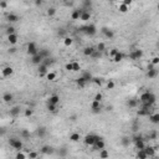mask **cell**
<instances>
[{"label": "cell", "mask_w": 159, "mask_h": 159, "mask_svg": "<svg viewBox=\"0 0 159 159\" xmlns=\"http://www.w3.org/2000/svg\"><path fill=\"white\" fill-rule=\"evenodd\" d=\"M37 136H39L40 138H44V137L46 136V128L45 127H40L39 129H37Z\"/></svg>", "instance_id": "d6a6232c"}, {"label": "cell", "mask_w": 159, "mask_h": 159, "mask_svg": "<svg viewBox=\"0 0 159 159\" xmlns=\"http://www.w3.org/2000/svg\"><path fill=\"white\" fill-rule=\"evenodd\" d=\"M80 139H81V134H80V133H72V134H71V136H70V141H71V142H78Z\"/></svg>", "instance_id": "484cf974"}, {"label": "cell", "mask_w": 159, "mask_h": 159, "mask_svg": "<svg viewBox=\"0 0 159 159\" xmlns=\"http://www.w3.org/2000/svg\"><path fill=\"white\" fill-rule=\"evenodd\" d=\"M76 83H77V86H78L80 88H83V87L86 86V83H87V82H86V81H85L83 78H82V77H78V78L76 80Z\"/></svg>", "instance_id": "4dcf8cb0"}, {"label": "cell", "mask_w": 159, "mask_h": 159, "mask_svg": "<svg viewBox=\"0 0 159 159\" xmlns=\"http://www.w3.org/2000/svg\"><path fill=\"white\" fill-rule=\"evenodd\" d=\"M49 72V67L47 66H45L44 63H40L39 65V75L42 77V76H45L46 74Z\"/></svg>", "instance_id": "9a60e30c"}, {"label": "cell", "mask_w": 159, "mask_h": 159, "mask_svg": "<svg viewBox=\"0 0 159 159\" xmlns=\"http://www.w3.org/2000/svg\"><path fill=\"white\" fill-rule=\"evenodd\" d=\"M55 14H56V9H55V8H50V9L47 10V15H49V16H54Z\"/></svg>", "instance_id": "bcb514c9"}, {"label": "cell", "mask_w": 159, "mask_h": 159, "mask_svg": "<svg viewBox=\"0 0 159 159\" xmlns=\"http://www.w3.org/2000/svg\"><path fill=\"white\" fill-rule=\"evenodd\" d=\"M20 109H21V108H20V106H14V107L10 109V112H9V113H10V116H11V117H16V116H19V114H20Z\"/></svg>", "instance_id": "d6986e66"}, {"label": "cell", "mask_w": 159, "mask_h": 159, "mask_svg": "<svg viewBox=\"0 0 159 159\" xmlns=\"http://www.w3.org/2000/svg\"><path fill=\"white\" fill-rule=\"evenodd\" d=\"M101 102H97V101H92L91 103V109L93 113H100L101 112Z\"/></svg>", "instance_id": "9c48e42d"}, {"label": "cell", "mask_w": 159, "mask_h": 159, "mask_svg": "<svg viewBox=\"0 0 159 159\" xmlns=\"http://www.w3.org/2000/svg\"><path fill=\"white\" fill-rule=\"evenodd\" d=\"M91 1L92 0H85V4L86 5H88V4H91Z\"/></svg>", "instance_id": "e7e4bbea"}, {"label": "cell", "mask_w": 159, "mask_h": 159, "mask_svg": "<svg viewBox=\"0 0 159 159\" xmlns=\"http://www.w3.org/2000/svg\"><path fill=\"white\" fill-rule=\"evenodd\" d=\"M52 62H54V61H52V60L50 58V57H46V58H44V60H42V62H41V63H44L45 66H47V67H50V66L52 65Z\"/></svg>", "instance_id": "d590c367"}, {"label": "cell", "mask_w": 159, "mask_h": 159, "mask_svg": "<svg viewBox=\"0 0 159 159\" xmlns=\"http://www.w3.org/2000/svg\"><path fill=\"white\" fill-rule=\"evenodd\" d=\"M46 77H47L49 81H55V80H56V74H55V72H47V74H46Z\"/></svg>", "instance_id": "f35d334b"}, {"label": "cell", "mask_w": 159, "mask_h": 159, "mask_svg": "<svg viewBox=\"0 0 159 159\" xmlns=\"http://www.w3.org/2000/svg\"><path fill=\"white\" fill-rule=\"evenodd\" d=\"M39 54L42 56V58H46V57H50V51L47 49H41L39 50Z\"/></svg>", "instance_id": "f546056e"}, {"label": "cell", "mask_w": 159, "mask_h": 159, "mask_svg": "<svg viewBox=\"0 0 159 159\" xmlns=\"http://www.w3.org/2000/svg\"><path fill=\"white\" fill-rule=\"evenodd\" d=\"M137 157H138L139 159H147L148 158V155H147V153L144 152V149H138Z\"/></svg>", "instance_id": "f1b7e54d"}, {"label": "cell", "mask_w": 159, "mask_h": 159, "mask_svg": "<svg viewBox=\"0 0 159 159\" xmlns=\"http://www.w3.org/2000/svg\"><path fill=\"white\" fill-rule=\"evenodd\" d=\"M101 137L98 136H95V134H87V136L85 137V139H83V142H85L86 145H90V147H92L95 143H96L97 139H100Z\"/></svg>", "instance_id": "277c9868"}, {"label": "cell", "mask_w": 159, "mask_h": 159, "mask_svg": "<svg viewBox=\"0 0 159 159\" xmlns=\"http://www.w3.org/2000/svg\"><path fill=\"white\" fill-rule=\"evenodd\" d=\"M92 82H93L95 85H97V86L102 85V80H101V78H92Z\"/></svg>", "instance_id": "c3c4849f"}, {"label": "cell", "mask_w": 159, "mask_h": 159, "mask_svg": "<svg viewBox=\"0 0 159 159\" xmlns=\"http://www.w3.org/2000/svg\"><path fill=\"white\" fill-rule=\"evenodd\" d=\"M58 35H60V36H63V35H65V30H63V29H60V30H58Z\"/></svg>", "instance_id": "94428289"}, {"label": "cell", "mask_w": 159, "mask_h": 159, "mask_svg": "<svg viewBox=\"0 0 159 159\" xmlns=\"http://www.w3.org/2000/svg\"><path fill=\"white\" fill-rule=\"evenodd\" d=\"M118 10H119V12H122V14H125V12L129 10V6L125 5V4H123V3H122V4L118 6Z\"/></svg>", "instance_id": "83f0119b"}, {"label": "cell", "mask_w": 159, "mask_h": 159, "mask_svg": "<svg viewBox=\"0 0 159 159\" xmlns=\"http://www.w3.org/2000/svg\"><path fill=\"white\" fill-rule=\"evenodd\" d=\"M32 113H34V111H32L31 108H26V109H25V112H24L25 117H31V116H32Z\"/></svg>", "instance_id": "7bdbcfd3"}, {"label": "cell", "mask_w": 159, "mask_h": 159, "mask_svg": "<svg viewBox=\"0 0 159 159\" xmlns=\"http://www.w3.org/2000/svg\"><path fill=\"white\" fill-rule=\"evenodd\" d=\"M157 75H158V70L154 67L153 65L150 63L149 66H148V72H147V76L149 78H155L157 77Z\"/></svg>", "instance_id": "8992f818"}, {"label": "cell", "mask_w": 159, "mask_h": 159, "mask_svg": "<svg viewBox=\"0 0 159 159\" xmlns=\"http://www.w3.org/2000/svg\"><path fill=\"white\" fill-rule=\"evenodd\" d=\"M155 148L154 147H144V152L147 153L148 157H154L155 155Z\"/></svg>", "instance_id": "ffe728a7"}, {"label": "cell", "mask_w": 159, "mask_h": 159, "mask_svg": "<svg viewBox=\"0 0 159 159\" xmlns=\"http://www.w3.org/2000/svg\"><path fill=\"white\" fill-rule=\"evenodd\" d=\"M117 52H118V49H112V50H111V52H109V56L113 57L114 55L117 54Z\"/></svg>", "instance_id": "db71d44e"}, {"label": "cell", "mask_w": 159, "mask_h": 159, "mask_svg": "<svg viewBox=\"0 0 159 159\" xmlns=\"http://www.w3.org/2000/svg\"><path fill=\"white\" fill-rule=\"evenodd\" d=\"M9 144H10V147H12L14 149H16V150H21L23 149V142L19 139V138H10L9 139Z\"/></svg>", "instance_id": "3957f363"}, {"label": "cell", "mask_w": 159, "mask_h": 159, "mask_svg": "<svg viewBox=\"0 0 159 159\" xmlns=\"http://www.w3.org/2000/svg\"><path fill=\"white\" fill-rule=\"evenodd\" d=\"M158 63H159V57L158 56L153 57V58H152V65H153V66H157Z\"/></svg>", "instance_id": "f907efd6"}, {"label": "cell", "mask_w": 159, "mask_h": 159, "mask_svg": "<svg viewBox=\"0 0 159 159\" xmlns=\"http://www.w3.org/2000/svg\"><path fill=\"white\" fill-rule=\"evenodd\" d=\"M81 12H82V10H80V9L74 10L72 14H71V19H72V20H80V15H81Z\"/></svg>", "instance_id": "cb8c5ba5"}, {"label": "cell", "mask_w": 159, "mask_h": 159, "mask_svg": "<svg viewBox=\"0 0 159 159\" xmlns=\"http://www.w3.org/2000/svg\"><path fill=\"white\" fill-rule=\"evenodd\" d=\"M40 152L42 154H52L54 153V148L50 147V145H44V147H41Z\"/></svg>", "instance_id": "e0dca14e"}, {"label": "cell", "mask_w": 159, "mask_h": 159, "mask_svg": "<svg viewBox=\"0 0 159 159\" xmlns=\"http://www.w3.org/2000/svg\"><path fill=\"white\" fill-rule=\"evenodd\" d=\"M95 50H96V49H95L93 46H88V47H85V50H83V55H85V56H91Z\"/></svg>", "instance_id": "d4e9b609"}, {"label": "cell", "mask_w": 159, "mask_h": 159, "mask_svg": "<svg viewBox=\"0 0 159 159\" xmlns=\"http://www.w3.org/2000/svg\"><path fill=\"white\" fill-rule=\"evenodd\" d=\"M65 67H66V70H67V71H72V62L66 63V66H65Z\"/></svg>", "instance_id": "11a10c76"}, {"label": "cell", "mask_w": 159, "mask_h": 159, "mask_svg": "<svg viewBox=\"0 0 159 159\" xmlns=\"http://www.w3.org/2000/svg\"><path fill=\"white\" fill-rule=\"evenodd\" d=\"M121 143H122V145H123V147H128V145H129V143H131V139H129L128 137H123V138L121 139Z\"/></svg>", "instance_id": "e575fe53"}, {"label": "cell", "mask_w": 159, "mask_h": 159, "mask_svg": "<svg viewBox=\"0 0 159 159\" xmlns=\"http://www.w3.org/2000/svg\"><path fill=\"white\" fill-rule=\"evenodd\" d=\"M101 32H102V34L104 35L107 39H113V36H114L113 30H111V29H108V28H102Z\"/></svg>", "instance_id": "30bf717a"}, {"label": "cell", "mask_w": 159, "mask_h": 159, "mask_svg": "<svg viewBox=\"0 0 159 159\" xmlns=\"http://www.w3.org/2000/svg\"><path fill=\"white\" fill-rule=\"evenodd\" d=\"M15 158H16V159H25V158H26V155H25L24 153H21V152H19V153L15 155Z\"/></svg>", "instance_id": "816d5d0a"}, {"label": "cell", "mask_w": 159, "mask_h": 159, "mask_svg": "<svg viewBox=\"0 0 159 159\" xmlns=\"http://www.w3.org/2000/svg\"><path fill=\"white\" fill-rule=\"evenodd\" d=\"M108 157H109V153H108L104 148L100 150V158H108Z\"/></svg>", "instance_id": "74e56055"}, {"label": "cell", "mask_w": 159, "mask_h": 159, "mask_svg": "<svg viewBox=\"0 0 159 159\" xmlns=\"http://www.w3.org/2000/svg\"><path fill=\"white\" fill-rule=\"evenodd\" d=\"M103 100V95L102 93H96V96L93 98V101H97V102H101Z\"/></svg>", "instance_id": "ee69618b"}, {"label": "cell", "mask_w": 159, "mask_h": 159, "mask_svg": "<svg viewBox=\"0 0 159 159\" xmlns=\"http://www.w3.org/2000/svg\"><path fill=\"white\" fill-rule=\"evenodd\" d=\"M122 3H123V4H125V5H131L132 3H133V0H123V1H122Z\"/></svg>", "instance_id": "91938a15"}, {"label": "cell", "mask_w": 159, "mask_h": 159, "mask_svg": "<svg viewBox=\"0 0 159 159\" xmlns=\"http://www.w3.org/2000/svg\"><path fill=\"white\" fill-rule=\"evenodd\" d=\"M96 50H98L100 52H103L104 50H106V45H104L103 42H100V44L97 45V49H96Z\"/></svg>", "instance_id": "b9f144b4"}, {"label": "cell", "mask_w": 159, "mask_h": 159, "mask_svg": "<svg viewBox=\"0 0 159 159\" xmlns=\"http://www.w3.org/2000/svg\"><path fill=\"white\" fill-rule=\"evenodd\" d=\"M29 157H30V159H35L39 157V154L36 153V152H30V153H29Z\"/></svg>", "instance_id": "f5cc1de1"}, {"label": "cell", "mask_w": 159, "mask_h": 159, "mask_svg": "<svg viewBox=\"0 0 159 159\" xmlns=\"http://www.w3.org/2000/svg\"><path fill=\"white\" fill-rule=\"evenodd\" d=\"M20 134H21V137H23L24 139H28V138H30V131L29 129H21V132H20Z\"/></svg>", "instance_id": "836d02e7"}, {"label": "cell", "mask_w": 159, "mask_h": 159, "mask_svg": "<svg viewBox=\"0 0 159 159\" xmlns=\"http://www.w3.org/2000/svg\"><path fill=\"white\" fill-rule=\"evenodd\" d=\"M47 103H51V104H58L60 103V96L58 95H51L47 100Z\"/></svg>", "instance_id": "4fadbf2b"}, {"label": "cell", "mask_w": 159, "mask_h": 159, "mask_svg": "<svg viewBox=\"0 0 159 159\" xmlns=\"http://www.w3.org/2000/svg\"><path fill=\"white\" fill-rule=\"evenodd\" d=\"M80 31L86 32V34L90 35V36H93V35L97 34V28L95 24H90V25H87V26H82V28L80 29Z\"/></svg>", "instance_id": "7a4b0ae2"}, {"label": "cell", "mask_w": 159, "mask_h": 159, "mask_svg": "<svg viewBox=\"0 0 159 159\" xmlns=\"http://www.w3.org/2000/svg\"><path fill=\"white\" fill-rule=\"evenodd\" d=\"M127 106L129 108H134L138 106V101L134 100V98H131V100H128V102H127Z\"/></svg>", "instance_id": "4316f807"}, {"label": "cell", "mask_w": 159, "mask_h": 159, "mask_svg": "<svg viewBox=\"0 0 159 159\" xmlns=\"http://www.w3.org/2000/svg\"><path fill=\"white\" fill-rule=\"evenodd\" d=\"M6 6H8L6 1H0V8L1 9H6Z\"/></svg>", "instance_id": "6f0895ef"}, {"label": "cell", "mask_w": 159, "mask_h": 159, "mask_svg": "<svg viewBox=\"0 0 159 159\" xmlns=\"http://www.w3.org/2000/svg\"><path fill=\"white\" fill-rule=\"evenodd\" d=\"M76 118H77V116H76V114H74V116H71V117H70V121L75 122V121H76Z\"/></svg>", "instance_id": "6125c7cd"}, {"label": "cell", "mask_w": 159, "mask_h": 159, "mask_svg": "<svg viewBox=\"0 0 159 159\" xmlns=\"http://www.w3.org/2000/svg\"><path fill=\"white\" fill-rule=\"evenodd\" d=\"M14 74V68L10 67V66H6V67H4L3 70H1V75H3V77H10L11 75Z\"/></svg>", "instance_id": "ba28073f"}, {"label": "cell", "mask_w": 159, "mask_h": 159, "mask_svg": "<svg viewBox=\"0 0 159 159\" xmlns=\"http://www.w3.org/2000/svg\"><path fill=\"white\" fill-rule=\"evenodd\" d=\"M81 77H82V78L85 80L86 82H90V81H92V78H93V77H92V75L90 74V72H83Z\"/></svg>", "instance_id": "1f68e13d"}, {"label": "cell", "mask_w": 159, "mask_h": 159, "mask_svg": "<svg viewBox=\"0 0 159 159\" xmlns=\"http://www.w3.org/2000/svg\"><path fill=\"white\" fill-rule=\"evenodd\" d=\"M8 41H9V44H10V45H15V44L17 42V35L16 34L8 35Z\"/></svg>", "instance_id": "44dd1931"}, {"label": "cell", "mask_w": 159, "mask_h": 159, "mask_svg": "<svg viewBox=\"0 0 159 159\" xmlns=\"http://www.w3.org/2000/svg\"><path fill=\"white\" fill-rule=\"evenodd\" d=\"M30 56H32V55H36L37 52H39V49H37V45L35 44L34 41H31V42H29L28 44V50H26Z\"/></svg>", "instance_id": "5b68a950"}, {"label": "cell", "mask_w": 159, "mask_h": 159, "mask_svg": "<svg viewBox=\"0 0 159 159\" xmlns=\"http://www.w3.org/2000/svg\"><path fill=\"white\" fill-rule=\"evenodd\" d=\"M149 121H150L153 124H158L159 123V114L158 113L149 114Z\"/></svg>", "instance_id": "603a6c76"}, {"label": "cell", "mask_w": 159, "mask_h": 159, "mask_svg": "<svg viewBox=\"0 0 159 159\" xmlns=\"http://www.w3.org/2000/svg\"><path fill=\"white\" fill-rule=\"evenodd\" d=\"M90 19H91V12L87 11V10H82L81 15H80V20H82V21H88Z\"/></svg>", "instance_id": "5bb4252c"}, {"label": "cell", "mask_w": 159, "mask_h": 159, "mask_svg": "<svg viewBox=\"0 0 159 159\" xmlns=\"http://www.w3.org/2000/svg\"><path fill=\"white\" fill-rule=\"evenodd\" d=\"M143 56V51L142 50H133V51L129 54V58L136 61V60H139L141 57Z\"/></svg>", "instance_id": "52a82bcc"}, {"label": "cell", "mask_w": 159, "mask_h": 159, "mask_svg": "<svg viewBox=\"0 0 159 159\" xmlns=\"http://www.w3.org/2000/svg\"><path fill=\"white\" fill-rule=\"evenodd\" d=\"M12 100H14V96H12V93H10V92H5L3 95V101L5 103H10Z\"/></svg>", "instance_id": "2e32d148"}, {"label": "cell", "mask_w": 159, "mask_h": 159, "mask_svg": "<svg viewBox=\"0 0 159 159\" xmlns=\"http://www.w3.org/2000/svg\"><path fill=\"white\" fill-rule=\"evenodd\" d=\"M81 70V66H80L78 62H72V71H75V72H77V71H80Z\"/></svg>", "instance_id": "60d3db41"}, {"label": "cell", "mask_w": 159, "mask_h": 159, "mask_svg": "<svg viewBox=\"0 0 159 159\" xmlns=\"http://www.w3.org/2000/svg\"><path fill=\"white\" fill-rule=\"evenodd\" d=\"M42 60H44V58H42V56L40 55L39 52H37L36 55H32V56H31V62L34 63V65H37V66L42 62Z\"/></svg>", "instance_id": "8fae6325"}, {"label": "cell", "mask_w": 159, "mask_h": 159, "mask_svg": "<svg viewBox=\"0 0 159 159\" xmlns=\"http://www.w3.org/2000/svg\"><path fill=\"white\" fill-rule=\"evenodd\" d=\"M123 58H124V55H123L122 52H119V51H118L113 57H112V61H113V62H121V61H122Z\"/></svg>", "instance_id": "7402d4cb"}, {"label": "cell", "mask_w": 159, "mask_h": 159, "mask_svg": "<svg viewBox=\"0 0 159 159\" xmlns=\"http://www.w3.org/2000/svg\"><path fill=\"white\" fill-rule=\"evenodd\" d=\"M139 101L142 102L143 106L152 108V106H153L154 103H155V101H157V97H155V95H154L153 92L145 91V92H143L142 95H141Z\"/></svg>", "instance_id": "6da1fadb"}, {"label": "cell", "mask_w": 159, "mask_h": 159, "mask_svg": "<svg viewBox=\"0 0 159 159\" xmlns=\"http://www.w3.org/2000/svg\"><path fill=\"white\" fill-rule=\"evenodd\" d=\"M8 52H9V54H15V52H16V47H10V49L8 50Z\"/></svg>", "instance_id": "680465c9"}, {"label": "cell", "mask_w": 159, "mask_h": 159, "mask_svg": "<svg viewBox=\"0 0 159 159\" xmlns=\"http://www.w3.org/2000/svg\"><path fill=\"white\" fill-rule=\"evenodd\" d=\"M47 109L52 112V113H55L57 111V104H51V103H47Z\"/></svg>", "instance_id": "8d00e7d4"}, {"label": "cell", "mask_w": 159, "mask_h": 159, "mask_svg": "<svg viewBox=\"0 0 159 159\" xmlns=\"http://www.w3.org/2000/svg\"><path fill=\"white\" fill-rule=\"evenodd\" d=\"M6 32H8V35L15 34V28H14V26H10V28H8V29H6Z\"/></svg>", "instance_id": "681fc988"}, {"label": "cell", "mask_w": 159, "mask_h": 159, "mask_svg": "<svg viewBox=\"0 0 159 159\" xmlns=\"http://www.w3.org/2000/svg\"><path fill=\"white\" fill-rule=\"evenodd\" d=\"M114 86H116V83H114L113 81H111V80H109V81L107 82V88L108 90H113Z\"/></svg>", "instance_id": "7dc6e473"}, {"label": "cell", "mask_w": 159, "mask_h": 159, "mask_svg": "<svg viewBox=\"0 0 159 159\" xmlns=\"http://www.w3.org/2000/svg\"><path fill=\"white\" fill-rule=\"evenodd\" d=\"M149 138H150V139H157V132H152V133L149 134Z\"/></svg>", "instance_id": "9f6ffc18"}, {"label": "cell", "mask_w": 159, "mask_h": 159, "mask_svg": "<svg viewBox=\"0 0 159 159\" xmlns=\"http://www.w3.org/2000/svg\"><path fill=\"white\" fill-rule=\"evenodd\" d=\"M90 57H92V58H100V57H101V52L98 51V50H95L93 54H92Z\"/></svg>", "instance_id": "f6af8a7d"}, {"label": "cell", "mask_w": 159, "mask_h": 159, "mask_svg": "<svg viewBox=\"0 0 159 159\" xmlns=\"http://www.w3.org/2000/svg\"><path fill=\"white\" fill-rule=\"evenodd\" d=\"M109 1H113V0H109Z\"/></svg>", "instance_id": "03108f58"}, {"label": "cell", "mask_w": 159, "mask_h": 159, "mask_svg": "<svg viewBox=\"0 0 159 159\" xmlns=\"http://www.w3.org/2000/svg\"><path fill=\"white\" fill-rule=\"evenodd\" d=\"M72 42H74V40L71 39V37H65V39H63V45L65 46H71Z\"/></svg>", "instance_id": "ab89813d"}, {"label": "cell", "mask_w": 159, "mask_h": 159, "mask_svg": "<svg viewBox=\"0 0 159 159\" xmlns=\"http://www.w3.org/2000/svg\"><path fill=\"white\" fill-rule=\"evenodd\" d=\"M19 20H20L19 15L14 14V12H10V14L8 15V21H10V23H17Z\"/></svg>", "instance_id": "ac0fdd59"}, {"label": "cell", "mask_w": 159, "mask_h": 159, "mask_svg": "<svg viewBox=\"0 0 159 159\" xmlns=\"http://www.w3.org/2000/svg\"><path fill=\"white\" fill-rule=\"evenodd\" d=\"M92 147H95V149H97V150H101V149H103V148L106 147V144H104V141H103L102 138H100V139H97L96 143Z\"/></svg>", "instance_id": "7c38bea8"}, {"label": "cell", "mask_w": 159, "mask_h": 159, "mask_svg": "<svg viewBox=\"0 0 159 159\" xmlns=\"http://www.w3.org/2000/svg\"><path fill=\"white\" fill-rule=\"evenodd\" d=\"M35 4H36L37 6H40L41 4H42V0H35Z\"/></svg>", "instance_id": "be15d7a7"}]
</instances>
